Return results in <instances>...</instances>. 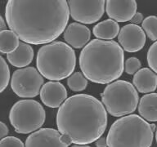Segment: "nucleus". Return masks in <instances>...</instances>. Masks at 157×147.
Wrapping results in <instances>:
<instances>
[{"mask_svg": "<svg viewBox=\"0 0 157 147\" xmlns=\"http://www.w3.org/2000/svg\"><path fill=\"white\" fill-rule=\"evenodd\" d=\"M44 84V78L34 67H25L13 72L11 88L19 97L33 98L39 95Z\"/></svg>", "mask_w": 157, "mask_h": 147, "instance_id": "8", "label": "nucleus"}, {"mask_svg": "<svg viewBox=\"0 0 157 147\" xmlns=\"http://www.w3.org/2000/svg\"><path fill=\"white\" fill-rule=\"evenodd\" d=\"M141 61L137 57H129L124 63L125 72L128 74H135L137 71L141 70Z\"/></svg>", "mask_w": 157, "mask_h": 147, "instance_id": "24", "label": "nucleus"}, {"mask_svg": "<svg viewBox=\"0 0 157 147\" xmlns=\"http://www.w3.org/2000/svg\"><path fill=\"white\" fill-rule=\"evenodd\" d=\"M78 63L87 79L98 84H108L122 75L124 53L115 41L93 39L82 49Z\"/></svg>", "mask_w": 157, "mask_h": 147, "instance_id": "3", "label": "nucleus"}, {"mask_svg": "<svg viewBox=\"0 0 157 147\" xmlns=\"http://www.w3.org/2000/svg\"><path fill=\"white\" fill-rule=\"evenodd\" d=\"M70 17L68 2L10 0L5 18L10 30L25 43L48 44L66 29Z\"/></svg>", "mask_w": 157, "mask_h": 147, "instance_id": "1", "label": "nucleus"}, {"mask_svg": "<svg viewBox=\"0 0 157 147\" xmlns=\"http://www.w3.org/2000/svg\"><path fill=\"white\" fill-rule=\"evenodd\" d=\"M132 83L141 93H152L157 88V74L149 68H142L135 74Z\"/></svg>", "mask_w": 157, "mask_h": 147, "instance_id": "15", "label": "nucleus"}, {"mask_svg": "<svg viewBox=\"0 0 157 147\" xmlns=\"http://www.w3.org/2000/svg\"><path fill=\"white\" fill-rule=\"evenodd\" d=\"M76 66L74 49L66 43L54 41L41 47L36 57L37 70L52 81L62 80L73 74Z\"/></svg>", "mask_w": 157, "mask_h": 147, "instance_id": "5", "label": "nucleus"}, {"mask_svg": "<svg viewBox=\"0 0 157 147\" xmlns=\"http://www.w3.org/2000/svg\"><path fill=\"white\" fill-rule=\"evenodd\" d=\"M63 38L67 44L74 48H82L90 40V29L84 24L73 22L66 27L64 31Z\"/></svg>", "mask_w": 157, "mask_h": 147, "instance_id": "14", "label": "nucleus"}, {"mask_svg": "<svg viewBox=\"0 0 157 147\" xmlns=\"http://www.w3.org/2000/svg\"><path fill=\"white\" fill-rule=\"evenodd\" d=\"M58 130L40 128L27 137L25 147H68Z\"/></svg>", "mask_w": 157, "mask_h": 147, "instance_id": "11", "label": "nucleus"}, {"mask_svg": "<svg viewBox=\"0 0 157 147\" xmlns=\"http://www.w3.org/2000/svg\"><path fill=\"white\" fill-rule=\"evenodd\" d=\"M0 147H25V145L17 137H6L0 141Z\"/></svg>", "mask_w": 157, "mask_h": 147, "instance_id": "25", "label": "nucleus"}, {"mask_svg": "<svg viewBox=\"0 0 157 147\" xmlns=\"http://www.w3.org/2000/svg\"><path fill=\"white\" fill-rule=\"evenodd\" d=\"M56 123L58 132L68 145L91 144L105 132L107 111L98 98L75 94L59 107Z\"/></svg>", "mask_w": 157, "mask_h": 147, "instance_id": "2", "label": "nucleus"}, {"mask_svg": "<svg viewBox=\"0 0 157 147\" xmlns=\"http://www.w3.org/2000/svg\"><path fill=\"white\" fill-rule=\"evenodd\" d=\"M5 29H7V24L5 23L3 18L0 16V32Z\"/></svg>", "mask_w": 157, "mask_h": 147, "instance_id": "29", "label": "nucleus"}, {"mask_svg": "<svg viewBox=\"0 0 157 147\" xmlns=\"http://www.w3.org/2000/svg\"><path fill=\"white\" fill-rule=\"evenodd\" d=\"M142 29L152 41H157V17L149 16L146 17L142 24Z\"/></svg>", "mask_w": 157, "mask_h": 147, "instance_id": "21", "label": "nucleus"}, {"mask_svg": "<svg viewBox=\"0 0 157 147\" xmlns=\"http://www.w3.org/2000/svg\"><path fill=\"white\" fill-rule=\"evenodd\" d=\"M101 96L106 111L114 117L129 115L136 110L139 101L133 84L125 80H116L108 84Z\"/></svg>", "mask_w": 157, "mask_h": 147, "instance_id": "6", "label": "nucleus"}, {"mask_svg": "<svg viewBox=\"0 0 157 147\" xmlns=\"http://www.w3.org/2000/svg\"><path fill=\"white\" fill-rule=\"evenodd\" d=\"M155 140H156V143H157V126H156V129H155Z\"/></svg>", "mask_w": 157, "mask_h": 147, "instance_id": "31", "label": "nucleus"}, {"mask_svg": "<svg viewBox=\"0 0 157 147\" xmlns=\"http://www.w3.org/2000/svg\"><path fill=\"white\" fill-rule=\"evenodd\" d=\"M39 94L42 102L50 108L60 107L67 99L66 88L57 81H49L45 83Z\"/></svg>", "mask_w": 157, "mask_h": 147, "instance_id": "13", "label": "nucleus"}, {"mask_svg": "<svg viewBox=\"0 0 157 147\" xmlns=\"http://www.w3.org/2000/svg\"><path fill=\"white\" fill-rule=\"evenodd\" d=\"M143 15L141 13V12H137L136 14L133 16L132 19H131V24H140V23H142L143 21Z\"/></svg>", "mask_w": 157, "mask_h": 147, "instance_id": "27", "label": "nucleus"}, {"mask_svg": "<svg viewBox=\"0 0 157 147\" xmlns=\"http://www.w3.org/2000/svg\"><path fill=\"white\" fill-rule=\"evenodd\" d=\"M96 146L97 147H107V141L105 137H100L95 141Z\"/></svg>", "mask_w": 157, "mask_h": 147, "instance_id": "28", "label": "nucleus"}, {"mask_svg": "<svg viewBox=\"0 0 157 147\" xmlns=\"http://www.w3.org/2000/svg\"><path fill=\"white\" fill-rule=\"evenodd\" d=\"M138 113L146 121H157V93L146 94L138 103Z\"/></svg>", "mask_w": 157, "mask_h": 147, "instance_id": "17", "label": "nucleus"}, {"mask_svg": "<svg viewBox=\"0 0 157 147\" xmlns=\"http://www.w3.org/2000/svg\"><path fill=\"white\" fill-rule=\"evenodd\" d=\"M72 147H91L89 145H75Z\"/></svg>", "mask_w": 157, "mask_h": 147, "instance_id": "30", "label": "nucleus"}, {"mask_svg": "<svg viewBox=\"0 0 157 147\" xmlns=\"http://www.w3.org/2000/svg\"><path fill=\"white\" fill-rule=\"evenodd\" d=\"M118 42L128 52H137L142 50L146 43V34L139 25L128 24L120 30Z\"/></svg>", "mask_w": 157, "mask_h": 147, "instance_id": "10", "label": "nucleus"}, {"mask_svg": "<svg viewBox=\"0 0 157 147\" xmlns=\"http://www.w3.org/2000/svg\"><path fill=\"white\" fill-rule=\"evenodd\" d=\"M70 15L72 19L82 24H93L102 17L105 1H76L68 2Z\"/></svg>", "mask_w": 157, "mask_h": 147, "instance_id": "9", "label": "nucleus"}, {"mask_svg": "<svg viewBox=\"0 0 157 147\" xmlns=\"http://www.w3.org/2000/svg\"><path fill=\"white\" fill-rule=\"evenodd\" d=\"M7 59L12 66L17 68H24L33 61L34 49L30 44L20 42L19 47L14 51L7 54Z\"/></svg>", "mask_w": 157, "mask_h": 147, "instance_id": "16", "label": "nucleus"}, {"mask_svg": "<svg viewBox=\"0 0 157 147\" xmlns=\"http://www.w3.org/2000/svg\"><path fill=\"white\" fill-rule=\"evenodd\" d=\"M8 132H9V130H8L7 125L2 121H0V141H2L3 138L7 137Z\"/></svg>", "mask_w": 157, "mask_h": 147, "instance_id": "26", "label": "nucleus"}, {"mask_svg": "<svg viewBox=\"0 0 157 147\" xmlns=\"http://www.w3.org/2000/svg\"><path fill=\"white\" fill-rule=\"evenodd\" d=\"M120 25L117 22L111 19H107L99 22L93 27V33L96 38L101 40L110 41L115 39L120 33Z\"/></svg>", "mask_w": 157, "mask_h": 147, "instance_id": "18", "label": "nucleus"}, {"mask_svg": "<svg viewBox=\"0 0 157 147\" xmlns=\"http://www.w3.org/2000/svg\"><path fill=\"white\" fill-rule=\"evenodd\" d=\"M137 4L134 0H108L105 2V12L110 19L117 22L131 21L137 13Z\"/></svg>", "mask_w": 157, "mask_h": 147, "instance_id": "12", "label": "nucleus"}, {"mask_svg": "<svg viewBox=\"0 0 157 147\" xmlns=\"http://www.w3.org/2000/svg\"><path fill=\"white\" fill-rule=\"evenodd\" d=\"M46 119L43 105L34 100H21L12 105L9 120L15 131L21 134H28L39 130Z\"/></svg>", "mask_w": 157, "mask_h": 147, "instance_id": "7", "label": "nucleus"}, {"mask_svg": "<svg viewBox=\"0 0 157 147\" xmlns=\"http://www.w3.org/2000/svg\"><path fill=\"white\" fill-rule=\"evenodd\" d=\"M10 81V69L5 59L0 56V93L7 88Z\"/></svg>", "mask_w": 157, "mask_h": 147, "instance_id": "22", "label": "nucleus"}, {"mask_svg": "<svg viewBox=\"0 0 157 147\" xmlns=\"http://www.w3.org/2000/svg\"><path fill=\"white\" fill-rule=\"evenodd\" d=\"M155 124H150L137 115L120 118L113 123L106 137L108 147H151Z\"/></svg>", "mask_w": 157, "mask_h": 147, "instance_id": "4", "label": "nucleus"}, {"mask_svg": "<svg viewBox=\"0 0 157 147\" xmlns=\"http://www.w3.org/2000/svg\"><path fill=\"white\" fill-rule=\"evenodd\" d=\"M19 38L14 32L5 29L0 32V52L9 54L19 47Z\"/></svg>", "mask_w": 157, "mask_h": 147, "instance_id": "19", "label": "nucleus"}, {"mask_svg": "<svg viewBox=\"0 0 157 147\" xmlns=\"http://www.w3.org/2000/svg\"><path fill=\"white\" fill-rule=\"evenodd\" d=\"M147 60L151 70L157 74V41L150 47L147 51Z\"/></svg>", "mask_w": 157, "mask_h": 147, "instance_id": "23", "label": "nucleus"}, {"mask_svg": "<svg viewBox=\"0 0 157 147\" xmlns=\"http://www.w3.org/2000/svg\"><path fill=\"white\" fill-rule=\"evenodd\" d=\"M67 85L73 92H81L87 88L88 79L81 72H75L67 78Z\"/></svg>", "mask_w": 157, "mask_h": 147, "instance_id": "20", "label": "nucleus"}]
</instances>
